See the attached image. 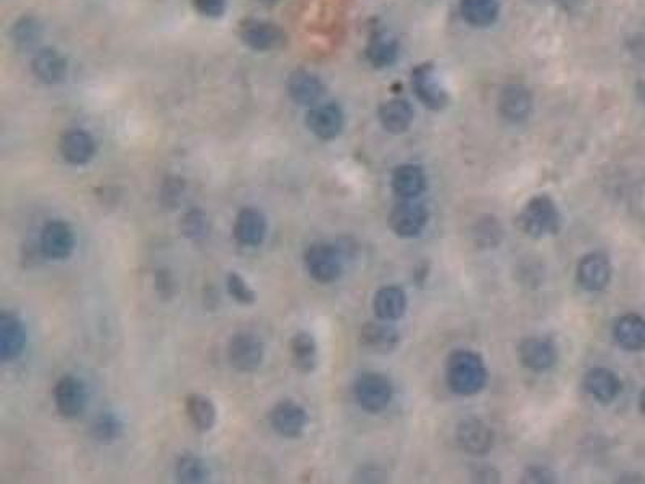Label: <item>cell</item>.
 Here are the masks:
<instances>
[{
  "mask_svg": "<svg viewBox=\"0 0 645 484\" xmlns=\"http://www.w3.org/2000/svg\"><path fill=\"white\" fill-rule=\"evenodd\" d=\"M185 413L197 432H207L216 425V407L208 397L189 394L185 397Z\"/></svg>",
  "mask_w": 645,
  "mask_h": 484,
  "instance_id": "cell-29",
  "label": "cell"
},
{
  "mask_svg": "<svg viewBox=\"0 0 645 484\" xmlns=\"http://www.w3.org/2000/svg\"><path fill=\"white\" fill-rule=\"evenodd\" d=\"M393 191L402 201H412L426 191V175L418 165H399L393 173Z\"/></svg>",
  "mask_w": 645,
  "mask_h": 484,
  "instance_id": "cell-20",
  "label": "cell"
},
{
  "mask_svg": "<svg viewBox=\"0 0 645 484\" xmlns=\"http://www.w3.org/2000/svg\"><path fill=\"white\" fill-rule=\"evenodd\" d=\"M267 230V216L263 215V212L245 207L236 216L232 234L241 246L257 247L265 241Z\"/></svg>",
  "mask_w": 645,
  "mask_h": 484,
  "instance_id": "cell-17",
  "label": "cell"
},
{
  "mask_svg": "<svg viewBox=\"0 0 645 484\" xmlns=\"http://www.w3.org/2000/svg\"><path fill=\"white\" fill-rule=\"evenodd\" d=\"M325 82L319 80V76L307 70H297L288 80V92L290 99L299 105L318 104L321 97L325 96Z\"/></svg>",
  "mask_w": 645,
  "mask_h": 484,
  "instance_id": "cell-19",
  "label": "cell"
},
{
  "mask_svg": "<svg viewBox=\"0 0 645 484\" xmlns=\"http://www.w3.org/2000/svg\"><path fill=\"white\" fill-rule=\"evenodd\" d=\"M259 2L260 4H263V5H273L278 0H259Z\"/></svg>",
  "mask_w": 645,
  "mask_h": 484,
  "instance_id": "cell-44",
  "label": "cell"
},
{
  "mask_svg": "<svg viewBox=\"0 0 645 484\" xmlns=\"http://www.w3.org/2000/svg\"><path fill=\"white\" fill-rule=\"evenodd\" d=\"M533 96L518 82L507 84L498 96V112L510 123H521L531 115Z\"/></svg>",
  "mask_w": 645,
  "mask_h": 484,
  "instance_id": "cell-15",
  "label": "cell"
},
{
  "mask_svg": "<svg viewBox=\"0 0 645 484\" xmlns=\"http://www.w3.org/2000/svg\"><path fill=\"white\" fill-rule=\"evenodd\" d=\"M26 328L18 315L2 312L0 315V360L12 362L20 357L26 346Z\"/></svg>",
  "mask_w": 645,
  "mask_h": 484,
  "instance_id": "cell-16",
  "label": "cell"
},
{
  "mask_svg": "<svg viewBox=\"0 0 645 484\" xmlns=\"http://www.w3.org/2000/svg\"><path fill=\"white\" fill-rule=\"evenodd\" d=\"M90 430H92L94 440L102 442V444H111V442H115V441H119L121 438L123 423L111 412H104L94 420Z\"/></svg>",
  "mask_w": 645,
  "mask_h": 484,
  "instance_id": "cell-33",
  "label": "cell"
},
{
  "mask_svg": "<svg viewBox=\"0 0 645 484\" xmlns=\"http://www.w3.org/2000/svg\"><path fill=\"white\" fill-rule=\"evenodd\" d=\"M473 238L479 247H496L502 241V226L492 216L479 218L473 228Z\"/></svg>",
  "mask_w": 645,
  "mask_h": 484,
  "instance_id": "cell-35",
  "label": "cell"
},
{
  "mask_svg": "<svg viewBox=\"0 0 645 484\" xmlns=\"http://www.w3.org/2000/svg\"><path fill=\"white\" fill-rule=\"evenodd\" d=\"M241 39L247 47L257 52H271L288 43L286 33L273 23L247 20L241 26Z\"/></svg>",
  "mask_w": 645,
  "mask_h": 484,
  "instance_id": "cell-8",
  "label": "cell"
},
{
  "mask_svg": "<svg viewBox=\"0 0 645 484\" xmlns=\"http://www.w3.org/2000/svg\"><path fill=\"white\" fill-rule=\"evenodd\" d=\"M578 281L591 292H599L609 286L612 280V265L605 253L593 252L583 257L578 265Z\"/></svg>",
  "mask_w": 645,
  "mask_h": 484,
  "instance_id": "cell-18",
  "label": "cell"
},
{
  "mask_svg": "<svg viewBox=\"0 0 645 484\" xmlns=\"http://www.w3.org/2000/svg\"><path fill=\"white\" fill-rule=\"evenodd\" d=\"M584 387L597 403H610L621 393V381L609 368L597 366L587 372Z\"/></svg>",
  "mask_w": 645,
  "mask_h": 484,
  "instance_id": "cell-22",
  "label": "cell"
},
{
  "mask_svg": "<svg viewBox=\"0 0 645 484\" xmlns=\"http://www.w3.org/2000/svg\"><path fill=\"white\" fill-rule=\"evenodd\" d=\"M226 286H228V292H230L231 298L238 300L239 304L251 306L257 300V296H255L252 288L236 271H231L230 275H228Z\"/></svg>",
  "mask_w": 645,
  "mask_h": 484,
  "instance_id": "cell-37",
  "label": "cell"
},
{
  "mask_svg": "<svg viewBox=\"0 0 645 484\" xmlns=\"http://www.w3.org/2000/svg\"><path fill=\"white\" fill-rule=\"evenodd\" d=\"M179 230H181L183 236H185V238L191 239V241H201L208 234L207 215L201 209L185 212L183 218H181Z\"/></svg>",
  "mask_w": 645,
  "mask_h": 484,
  "instance_id": "cell-34",
  "label": "cell"
},
{
  "mask_svg": "<svg viewBox=\"0 0 645 484\" xmlns=\"http://www.w3.org/2000/svg\"><path fill=\"white\" fill-rule=\"evenodd\" d=\"M412 86L424 107L431 110H442L449 96L439 80L438 70L432 63H422L412 71Z\"/></svg>",
  "mask_w": 645,
  "mask_h": 484,
  "instance_id": "cell-6",
  "label": "cell"
},
{
  "mask_svg": "<svg viewBox=\"0 0 645 484\" xmlns=\"http://www.w3.org/2000/svg\"><path fill=\"white\" fill-rule=\"evenodd\" d=\"M305 265L317 283H334L342 273L341 251L327 242L312 244L305 252Z\"/></svg>",
  "mask_w": 645,
  "mask_h": 484,
  "instance_id": "cell-3",
  "label": "cell"
},
{
  "mask_svg": "<svg viewBox=\"0 0 645 484\" xmlns=\"http://www.w3.org/2000/svg\"><path fill=\"white\" fill-rule=\"evenodd\" d=\"M265 356V346L261 339L251 333H238L228 343V360L238 372H255Z\"/></svg>",
  "mask_w": 645,
  "mask_h": 484,
  "instance_id": "cell-7",
  "label": "cell"
},
{
  "mask_svg": "<svg viewBox=\"0 0 645 484\" xmlns=\"http://www.w3.org/2000/svg\"><path fill=\"white\" fill-rule=\"evenodd\" d=\"M33 73L39 81L57 84L67 78V60L53 49H41L31 62Z\"/></svg>",
  "mask_w": 645,
  "mask_h": 484,
  "instance_id": "cell-23",
  "label": "cell"
},
{
  "mask_svg": "<svg viewBox=\"0 0 645 484\" xmlns=\"http://www.w3.org/2000/svg\"><path fill=\"white\" fill-rule=\"evenodd\" d=\"M521 483H556V475L550 469H545V467H541V465H535V467H529V469H527L526 471L523 473V477H521Z\"/></svg>",
  "mask_w": 645,
  "mask_h": 484,
  "instance_id": "cell-38",
  "label": "cell"
},
{
  "mask_svg": "<svg viewBox=\"0 0 645 484\" xmlns=\"http://www.w3.org/2000/svg\"><path fill=\"white\" fill-rule=\"evenodd\" d=\"M455 440L470 455H488L494 446V432L479 418H465L457 426Z\"/></svg>",
  "mask_w": 645,
  "mask_h": 484,
  "instance_id": "cell-9",
  "label": "cell"
},
{
  "mask_svg": "<svg viewBox=\"0 0 645 484\" xmlns=\"http://www.w3.org/2000/svg\"><path fill=\"white\" fill-rule=\"evenodd\" d=\"M475 478H478V481H482V483H494V481H498V471L490 467H482L478 473H476Z\"/></svg>",
  "mask_w": 645,
  "mask_h": 484,
  "instance_id": "cell-42",
  "label": "cell"
},
{
  "mask_svg": "<svg viewBox=\"0 0 645 484\" xmlns=\"http://www.w3.org/2000/svg\"><path fill=\"white\" fill-rule=\"evenodd\" d=\"M176 477L181 483H205L208 479L207 465L197 455H183L176 463Z\"/></svg>",
  "mask_w": 645,
  "mask_h": 484,
  "instance_id": "cell-32",
  "label": "cell"
},
{
  "mask_svg": "<svg viewBox=\"0 0 645 484\" xmlns=\"http://www.w3.org/2000/svg\"><path fill=\"white\" fill-rule=\"evenodd\" d=\"M307 128L321 141H333L344 128V112L336 102L317 104L307 113Z\"/></svg>",
  "mask_w": 645,
  "mask_h": 484,
  "instance_id": "cell-11",
  "label": "cell"
},
{
  "mask_svg": "<svg viewBox=\"0 0 645 484\" xmlns=\"http://www.w3.org/2000/svg\"><path fill=\"white\" fill-rule=\"evenodd\" d=\"M373 308L381 321L399 320L407 308V296L399 286L381 288L373 300Z\"/></svg>",
  "mask_w": 645,
  "mask_h": 484,
  "instance_id": "cell-27",
  "label": "cell"
},
{
  "mask_svg": "<svg viewBox=\"0 0 645 484\" xmlns=\"http://www.w3.org/2000/svg\"><path fill=\"white\" fill-rule=\"evenodd\" d=\"M41 38V24L33 16H23L14 26V41L22 49H30Z\"/></svg>",
  "mask_w": 645,
  "mask_h": 484,
  "instance_id": "cell-36",
  "label": "cell"
},
{
  "mask_svg": "<svg viewBox=\"0 0 645 484\" xmlns=\"http://www.w3.org/2000/svg\"><path fill=\"white\" fill-rule=\"evenodd\" d=\"M290 357L299 372L310 373L317 366V343L308 333H297L289 343Z\"/></svg>",
  "mask_w": 645,
  "mask_h": 484,
  "instance_id": "cell-31",
  "label": "cell"
},
{
  "mask_svg": "<svg viewBox=\"0 0 645 484\" xmlns=\"http://www.w3.org/2000/svg\"><path fill=\"white\" fill-rule=\"evenodd\" d=\"M74 233L70 224L52 220L41 232V251L47 259L65 261L74 251Z\"/></svg>",
  "mask_w": 645,
  "mask_h": 484,
  "instance_id": "cell-12",
  "label": "cell"
},
{
  "mask_svg": "<svg viewBox=\"0 0 645 484\" xmlns=\"http://www.w3.org/2000/svg\"><path fill=\"white\" fill-rule=\"evenodd\" d=\"M53 399L62 417H80L86 409V387L81 380L71 375H65L55 384Z\"/></svg>",
  "mask_w": 645,
  "mask_h": 484,
  "instance_id": "cell-14",
  "label": "cell"
},
{
  "mask_svg": "<svg viewBox=\"0 0 645 484\" xmlns=\"http://www.w3.org/2000/svg\"><path fill=\"white\" fill-rule=\"evenodd\" d=\"M521 365L531 372H545L555 365L558 350L549 337H527L518 346Z\"/></svg>",
  "mask_w": 645,
  "mask_h": 484,
  "instance_id": "cell-13",
  "label": "cell"
},
{
  "mask_svg": "<svg viewBox=\"0 0 645 484\" xmlns=\"http://www.w3.org/2000/svg\"><path fill=\"white\" fill-rule=\"evenodd\" d=\"M194 7L201 15L220 18L226 10V0H193Z\"/></svg>",
  "mask_w": 645,
  "mask_h": 484,
  "instance_id": "cell-39",
  "label": "cell"
},
{
  "mask_svg": "<svg viewBox=\"0 0 645 484\" xmlns=\"http://www.w3.org/2000/svg\"><path fill=\"white\" fill-rule=\"evenodd\" d=\"M399 41L387 31L375 33L366 45V59L375 68L393 67L399 59Z\"/></svg>",
  "mask_w": 645,
  "mask_h": 484,
  "instance_id": "cell-25",
  "label": "cell"
},
{
  "mask_svg": "<svg viewBox=\"0 0 645 484\" xmlns=\"http://www.w3.org/2000/svg\"><path fill=\"white\" fill-rule=\"evenodd\" d=\"M185 185L179 183V179L176 181H168L165 185V189L162 191V199H164V205H166V209H175L178 205L179 199L183 195V189H185Z\"/></svg>",
  "mask_w": 645,
  "mask_h": 484,
  "instance_id": "cell-40",
  "label": "cell"
},
{
  "mask_svg": "<svg viewBox=\"0 0 645 484\" xmlns=\"http://www.w3.org/2000/svg\"><path fill=\"white\" fill-rule=\"evenodd\" d=\"M460 12L471 26L488 28L498 20V0H460Z\"/></svg>",
  "mask_w": 645,
  "mask_h": 484,
  "instance_id": "cell-30",
  "label": "cell"
},
{
  "mask_svg": "<svg viewBox=\"0 0 645 484\" xmlns=\"http://www.w3.org/2000/svg\"><path fill=\"white\" fill-rule=\"evenodd\" d=\"M560 224L562 216L556 209L555 202L545 194L533 197L517 216L519 232L525 233L529 238L539 239L556 234L560 232Z\"/></svg>",
  "mask_w": 645,
  "mask_h": 484,
  "instance_id": "cell-2",
  "label": "cell"
},
{
  "mask_svg": "<svg viewBox=\"0 0 645 484\" xmlns=\"http://www.w3.org/2000/svg\"><path fill=\"white\" fill-rule=\"evenodd\" d=\"M615 339L620 347L630 352L645 349V320L638 313L623 315L615 325Z\"/></svg>",
  "mask_w": 645,
  "mask_h": 484,
  "instance_id": "cell-26",
  "label": "cell"
},
{
  "mask_svg": "<svg viewBox=\"0 0 645 484\" xmlns=\"http://www.w3.org/2000/svg\"><path fill=\"white\" fill-rule=\"evenodd\" d=\"M628 47H630L632 55H636L639 59H645V36H636V38L630 39Z\"/></svg>",
  "mask_w": 645,
  "mask_h": 484,
  "instance_id": "cell-41",
  "label": "cell"
},
{
  "mask_svg": "<svg viewBox=\"0 0 645 484\" xmlns=\"http://www.w3.org/2000/svg\"><path fill=\"white\" fill-rule=\"evenodd\" d=\"M428 209L422 202L402 201L397 204L387 218L391 232L399 238H415L422 234L428 224Z\"/></svg>",
  "mask_w": 645,
  "mask_h": 484,
  "instance_id": "cell-5",
  "label": "cell"
},
{
  "mask_svg": "<svg viewBox=\"0 0 645 484\" xmlns=\"http://www.w3.org/2000/svg\"><path fill=\"white\" fill-rule=\"evenodd\" d=\"M358 405L368 413H381L393 399V386L384 375L364 373L356 383Z\"/></svg>",
  "mask_w": 645,
  "mask_h": 484,
  "instance_id": "cell-4",
  "label": "cell"
},
{
  "mask_svg": "<svg viewBox=\"0 0 645 484\" xmlns=\"http://www.w3.org/2000/svg\"><path fill=\"white\" fill-rule=\"evenodd\" d=\"M60 152L68 164L86 165L96 156V142L90 133L74 129L62 138Z\"/></svg>",
  "mask_w": 645,
  "mask_h": 484,
  "instance_id": "cell-24",
  "label": "cell"
},
{
  "mask_svg": "<svg viewBox=\"0 0 645 484\" xmlns=\"http://www.w3.org/2000/svg\"><path fill=\"white\" fill-rule=\"evenodd\" d=\"M447 384L455 394L470 397L481 393L488 383V368L471 350H455L447 360Z\"/></svg>",
  "mask_w": 645,
  "mask_h": 484,
  "instance_id": "cell-1",
  "label": "cell"
},
{
  "mask_svg": "<svg viewBox=\"0 0 645 484\" xmlns=\"http://www.w3.org/2000/svg\"><path fill=\"white\" fill-rule=\"evenodd\" d=\"M639 409L645 415V387L642 389V393L639 395Z\"/></svg>",
  "mask_w": 645,
  "mask_h": 484,
  "instance_id": "cell-43",
  "label": "cell"
},
{
  "mask_svg": "<svg viewBox=\"0 0 645 484\" xmlns=\"http://www.w3.org/2000/svg\"><path fill=\"white\" fill-rule=\"evenodd\" d=\"M360 339L365 347L375 352H391L399 344V331L386 323L370 321L362 328Z\"/></svg>",
  "mask_w": 645,
  "mask_h": 484,
  "instance_id": "cell-28",
  "label": "cell"
},
{
  "mask_svg": "<svg viewBox=\"0 0 645 484\" xmlns=\"http://www.w3.org/2000/svg\"><path fill=\"white\" fill-rule=\"evenodd\" d=\"M270 423L282 438L296 440L305 432L308 417L302 405L292 401H281L270 412Z\"/></svg>",
  "mask_w": 645,
  "mask_h": 484,
  "instance_id": "cell-10",
  "label": "cell"
},
{
  "mask_svg": "<svg viewBox=\"0 0 645 484\" xmlns=\"http://www.w3.org/2000/svg\"><path fill=\"white\" fill-rule=\"evenodd\" d=\"M413 109L405 99H391L379 107L378 119L391 135L407 133L413 123Z\"/></svg>",
  "mask_w": 645,
  "mask_h": 484,
  "instance_id": "cell-21",
  "label": "cell"
}]
</instances>
